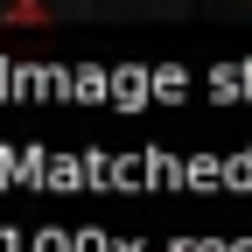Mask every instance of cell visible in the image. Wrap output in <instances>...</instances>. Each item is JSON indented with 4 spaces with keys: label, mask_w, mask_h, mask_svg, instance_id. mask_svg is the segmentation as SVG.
Listing matches in <instances>:
<instances>
[{
    "label": "cell",
    "mask_w": 252,
    "mask_h": 252,
    "mask_svg": "<svg viewBox=\"0 0 252 252\" xmlns=\"http://www.w3.org/2000/svg\"><path fill=\"white\" fill-rule=\"evenodd\" d=\"M0 28H49V7L42 0H7L0 7Z\"/></svg>",
    "instance_id": "1"
}]
</instances>
